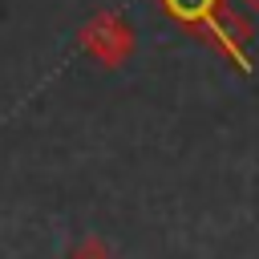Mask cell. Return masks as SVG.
Returning <instances> with one entry per match:
<instances>
[{"instance_id":"obj_1","label":"cell","mask_w":259,"mask_h":259,"mask_svg":"<svg viewBox=\"0 0 259 259\" xmlns=\"http://www.w3.org/2000/svg\"><path fill=\"white\" fill-rule=\"evenodd\" d=\"M170 12H178L182 20H206L214 12V0H166Z\"/></svg>"},{"instance_id":"obj_2","label":"cell","mask_w":259,"mask_h":259,"mask_svg":"<svg viewBox=\"0 0 259 259\" xmlns=\"http://www.w3.org/2000/svg\"><path fill=\"white\" fill-rule=\"evenodd\" d=\"M73 259H105V247L97 243V239H85L81 247H77V255Z\"/></svg>"},{"instance_id":"obj_3","label":"cell","mask_w":259,"mask_h":259,"mask_svg":"<svg viewBox=\"0 0 259 259\" xmlns=\"http://www.w3.org/2000/svg\"><path fill=\"white\" fill-rule=\"evenodd\" d=\"M243 4H247V8H255V12H259V0H243Z\"/></svg>"}]
</instances>
